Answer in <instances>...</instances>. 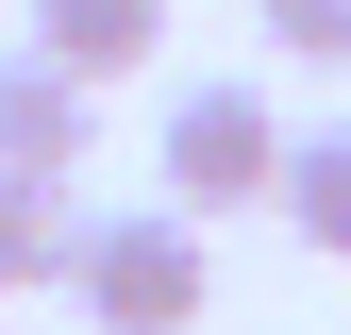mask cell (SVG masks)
Masks as SVG:
<instances>
[{"label": "cell", "instance_id": "1", "mask_svg": "<svg viewBox=\"0 0 351 335\" xmlns=\"http://www.w3.org/2000/svg\"><path fill=\"white\" fill-rule=\"evenodd\" d=\"M67 302L101 319V335H201V302H217V251H201V218H184V201H117V218H84Z\"/></svg>", "mask_w": 351, "mask_h": 335}, {"label": "cell", "instance_id": "2", "mask_svg": "<svg viewBox=\"0 0 351 335\" xmlns=\"http://www.w3.org/2000/svg\"><path fill=\"white\" fill-rule=\"evenodd\" d=\"M151 185L184 201V218H251V201L285 185V117H268V84H167V117H151Z\"/></svg>", "mask_w": 351, "mask_h": 335}, {"label": "cell", "instance_id": "3", "mask_svg": "<svg viewBox=\"0 0 351 335\" xmlns=\"http://www.w3.org/2000/svg\"><path fill=\"white\" fill-rule=\"evenodd\" d=\"M84 135H101V84L17 34V51H0V168H84Z\"/></svg>", "mask_w": 351, "mask_h": 335}, {"label": "cell", "instance_id": "4", "mask_svg": "<svg viewBox=\"0 0 351 335\" xmlns=\"http://www.w3.org/2000/svg\"><path fill=\"white\" fill-rule=\"evenodd\" d=\"M84 168H0V302H17V285H67L84 268Z\"/></svg>", "mask_w": 351, "mask_h": 335}, {"label": "cell", "instance_id": "5", "mask_svg": "<svg viewBox=\"0 0 351 335\" xmlns=\"http://www.w3.org/2000/svg\"><path fill=\"white\" fill-rule=\"evenodd\" d=\"M34 51L84 67V84H134V67L167 51V0H34Z\"/></svg>", "mask_w": 351, "mask_h": 335}, {"label": "cell", "instance_id": "6", "mask_svg": "<svg viewBox=\"0 0 351 335\" xmlns=\"http://www.w3.org/2000/svg\"><path fill=\"white\" fill-rule=\"evenodd\" d=\"M268 218H285L301 251H351V117L285 135V185H268Z\"/></svg>", "mask_w": 351, "mask_h": 335}, {"label": "cell", "instance_id": "7", "mask_svg": "<svg viewBox=\"0 0 351 335\" xmlns=\"http://www.w3.org/2000/svg\"><path fill=\"white\" fill-rule=\"evenodd\" d=\"M268 51L285 67H351V0H268Z\"/></svg>", "mask_w": 351, "mask_h": 335}]
</instances>
